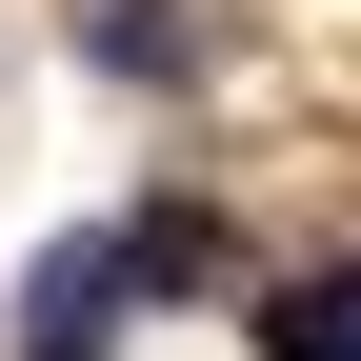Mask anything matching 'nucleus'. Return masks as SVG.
Wrapping results in <instances>:
<instances>
[{"label":"nucleus","mask_w":361,"mask_h":361,"mask_svg":"<svg viewBox=\"0 0 361 361\" xmlns=\"http://www.w3.org/2000/svg\"><path fill=\"white\" fill-rule=\"evenodd\" d=\"M261 361H361V281H281L261 301Z\"/></svg>","instance_id":"f257e3e1"}]
</instances>
